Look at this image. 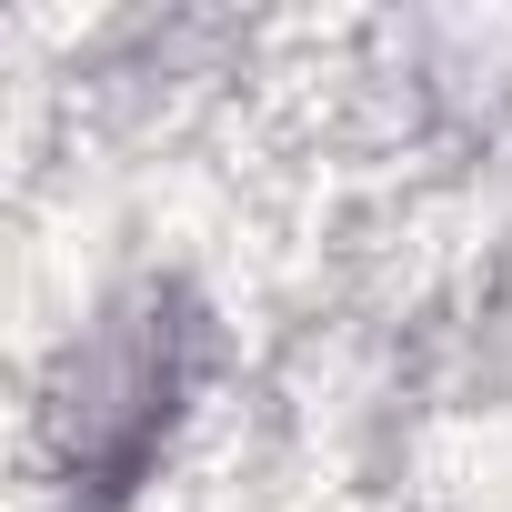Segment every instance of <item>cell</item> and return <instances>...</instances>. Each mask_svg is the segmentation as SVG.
<instances>
[{
    "label": "cell",
    "mask_w": 512,
    "mask_h": 512,
    "mask_svg": "<svg viewBox=\"0 0 512 512\" xmlns=\"http://www.w3.org/2000/svg\"><path fill=\"white\" fill-rule=\"evenodd\" d=\"M191 352H201V322L181 292H141L121 302L71 362H61V392H51V452L71 472L81 502H121L151 452L171 442L181 422V392H191Z\"/></svg>",
    "instance_id": "obj_1"
}]
</instances>
